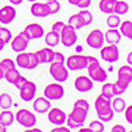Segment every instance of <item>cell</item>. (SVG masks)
Returning <instances> with one entry per match:
<instances>
[{
	"label": "cell",
	"instance_id": "obj_1",
	"mask_svg": "<svg viewBox=\"0 0 132 132\" xmlns=\"http://www.w3.org/2000/svg\"><path fill=\"white\" fill-rule=\"evenodd\" d=\"M89 112V104L87 100L85 99H79L74 102L73 110L69 113V116H67V120L65 123L68 124V126L70 129H79L81 126H83L85 121L87 119Z\"/></svg>",
	"mask_w": 132,
	"mask_h": 132
},
{
	"label": "cell",
	"instance_id": "obj_2",
	"mask_svg": "<svg viewBox=\"0 0 132 132\" xmlns=\"http://www.w3.org/2000/svg\"><path fill=\"white\" fill-rule=\"evenodd\" d=\"M132 81V67L131 65H121L118 69V79L113 83L114 94L116 96H119L126 92Z\"/></svg>",
	"mask_w": 132,
	"mask_h": 132
},
{
	"label": "cell",
	"instance_id": "obj_3",
	"mask_svg": "<svg viewBox=\"0 0 132 132\" xmlns=\"http://www.w3.org/2000/svg\"><path fill=\"white\" fill-rule=\"evenodd\" d=\"M94 106H95V111L98 113L99 120H101L102 123H108L113 119L114 111L112 110V106H111V99L105 98L104 95L100 94L95 99Z\"/></svg>",
	"mask_w": 132,
	"mask_h": 132
},
{
	"label": "cell",
	"instance_id": "obj_4",
	"mask_svg": "<svg viewBox=\"0 0 132 132\" xmlns=\"http://www.w3.org/2000/svg\"><path fill=\"white\" fill-rule=\"evenodd\" d=\"M88 70L89 79L96 82H105L107 80V71L100 65L99 61L94 56L88 55V65L86 68Z\"/></svg>",
	"mask_w": 132,
	"mask_h": 132
},
{
	"label": "cell",
	"instance_id": "obj_5",
	"mask_svg": "<svg viewBox=\"0 0 132 132\" xmlns=\"http://www.w3.org/2000/svg\"><path fill=\"white\" fill-rule=\"evenodd\" d=\"M15 64L22 69H36L39 64L35 52H18V56L15 59Z\"/></svg>",
	"mask_w": 132,
	"mask_h": 132
},
{
	"label": "cell",
	"instance_id": "obj_6",
	"mask_svg": "<svg viewBox=\"0 0 132 132\" xmlns=\"http://www.w3.org/2000/svg\"><path fill=\"white\" fill-rule=\"evenodd\" d=\"M14 120H17L19 125L24 126L26 129H30V127L36 126V123H37L36 116H35L31 111L26 110V108L19 110L18 112L14 114Z\"/></svg>",
	"mask_w": 132,
	"mask_h": 132
},
{
	"label": "cell",
	"instance_id": "obj_7",
	"mask_svg": "<svg viewBox=\"0 0 132 132\" xmlns=\"http://www.w3.org/2000/svg\"><path fill=\"white\" fill-rule=\"evenodd\" d=\"M60 42L65 48H70L77 42V34L76 30L69 24H64L63 29L60 32Z\"/></svg>",
	"mask_w": 132,
	"mask_h": 132
},
{
	"label": "cell",
	"instance_id": "obj_8",
	"mask_svg": "<svg viewBox=\"0 0 132 132\" xmlns=\"http://www.w3.org/2000/svg\"><path fill=\"white\" fill-rule=\"evenodd\" d=\"M88 65V56L83 55H70L65 59V67L68 70H83Z\"/></svg>",
	"mask_w": 132,
	"mask_h": 132
},
{
	"label": "cell",
	"instance_id": "obj_9",
	"mask_svg": "<svg viewBox=\"0 0 132 132\" xmlns=\"http://www.w3.org/2000/svg\"><path fill=\"white\" fill-rule=\"evenodd\" d=\"M49 71L52 79L60 83L67 81L68 76H69V70L64 65V63H60V62H51Z\"/></svg>",
	"mask_w": 132,
	"mask_h": 132
},
{
	"label": "cell",
	"instance_id": "obj_10",
	"mask_svg": "<svg viewBox=\"0 0 132 132\" xmlns=\"http://www.w3.org/2000/svg\"><path fill=\"white\" fill-rule=\"evenodd\" d=\"M64 96V88L61 83H49L44 88V98L48 100H60Z\"/></svg>",
	"mask_w": 132,
	"mask_h": 132
},
{
	"label": "cell",
	"instance_id": "obj_11",
	"mask_svg": "<svg viewBox=\"0 0 132 132\" xmlns=\"http://www.w3.org/2000/svg\"><path fill=\"white\" fill-rule=\"evenodd\" d=\"M36 92H37V86L36 83L32 81L26 80L22 85V87L19 88V95L22 98L23 101H32L36 98Z\"/></svg>",
	"mask_w": 132,
	"mask_h": 132
},
{
	"label": "cell",
	"instance_id": "obj_12",
	"mask_svg": "<svg viewBox=\"0 0 132 132\" xmlns=\"http://www.w3.org/2000/svg\"><path fill=\"white\" fill-rule=\"evenodd\" d=\"M86 43L89 48L92 49H101L104 46L105 43V38H104V34H102L101 30L99 29H95V30L90 31L87 36V39H86Z\"/></svg>",
	"mask_w": 132,
	"mask_h": 132
},
{
	"label": "cell",
	"instance_id": "obj_13",
	"mask_svg": "<svg viewBox=\"0 0 132 132\" xmlns=\"http://www.w3.org/2000/svg\"><path fill=\"white\" fill-rule=\"evenodd\" d=\"M100 56L105 62L114 63L119 60V49L114 44H108V45L102 46L100 49Z\"/></svg>",
	"mask_w": 132,
	"mask_h": 132
},
{
	"label": "cell",
	"instance_id": "obj_14",
	"mask_svg": "<svg viewBox=\"0 0 132 132\" xmlns=\"http://www.w3.org/2000/svg\"><path fill=\"white\" fill-rule=\"evenodd\" d=\"M48 120L56 126L63 125L65 123V120H67V113L59 107L50 108L48 111Z\"/></svg>",
	"mask_w": 132,
	"mask_h": 132
},
{
	"label": "cell",
	"instance_id": "obj_15",
	"mask_svg": "<svg viewBox=\"0 0 132 132\" xmlns=\"http://www.w3.org/2000/svg\"><path fill=\"white\" fill-rule=\"evenodd\" d=\"M25 34V36L28 37L30 40L32 39H39L44 36V29L40 24H37V23H31V24L26 25L23 31Z\"/></svg>",
	"mask_w": 132,
	"mask_h": 132
},
{
	"label": "cell",
	"instance_id": "obj_16",
	"mask_svg": "<svg viewBox=\"0 0 132 132\" xmlns=\"http://www.w3.org/2000/svg\"><path fill=\"white\" fill-rule=\"evenodd\" d=\"M29 42H30V39L25 36V34L22 31V32L17 35V36H15L14 38L12 39V42H11L12 50H13V51H15V52H23V51H25V50L28 49Z\"/></svg>",
	"mask_w": 132,
	"mask_h": 132
},
{
	"label": "cell",
	"instance_id": "obj_17",
	"mask_svg": "<svg viewBox=\"0 0 132 132\" xmlns=\"http://www.w3.org/2000/svg\"><path fill=\"white\" fill-rule=\"evenodd\" d=\"M15 15H17V11L12 5H6L0 9V24H10L14 20Z\"/></svg>",
	"mask_w": 132,
	"mask_h": 132
},
{
	"label": "cell",
	"instance_id": "obj_18",
	"mask_svg": "<svg viewBox=\"0 0 132 132\" xmlns=\"http://www.w3.org/2000/svg\"><path fill=\"white\" fill-rule=\"evenodd\" d=\"M31 14L37 18H45L51 14L50 7L46 3H35L31 5Z\"/></svg>",
	"mask_w": 132,
	"mask_h": 132
},
{
	"label": "cell",
	"instance_id": "obj_19",
	"mask_svg": "<svg viewBox=\"0 0 132 132\" xmlns=\"http://www.w3.org/2000/svg\"><path fill=\"white\" fill-rule=\"evenodd\" d=\"M74 86H75L76 90H79V92L87 93L93 88V81L90 80L88 76L81 75V76H77L76 79H75V81H74Z\"/></svg>",
	"mask_w": 132,
	"mask_h": 132
},
{
	"label": "cell",
	"instance_id": "obj_20",
	"mask_svg": "<svg viewBox=\"0 0 132 132\" xmlns=\"http://www.w3.org/2000/svg\"><path fill=\"white\" fill-rule=\"evenodd\" d=\"M54 54H55V51L51 48H43V49L35 52L39 63H51L54 61Z\"/></svg>",
	"mask_w": 132,
	"mask_h": 132
},
{
	"label": "cell",
	"instance_id": "obj_21",
	"mask_svg": "<svg viewBox=\"0 0 132 132\" xmlns=\"http://www.w3.org/2000/svg\"><path fill=\"white\" fill-rule=\"evenodd\" d=\"M32 106H34L35 112L43 114V113H46V112L50 110L51 104H50V100H48V99L44 98V96H40V98L35 99Z\"/></svg>",
	"mask_w": 132,
	"mask_h": 132
},
{
	"label": "cell",
	"instance_id": "obj_22",
	"mask_svg": "<svg viewBox=\"0 0 132 132\" xmlns=\"http://www.w3.org/2000/svg\"><path fill=\"white\" fill-rule=\"evenodd\" d=\"M104 38H105V42H107L108 44L118 45V43L121 40V35H120V32L117 29H110L104 35Z\"/></svg>",
	"mask_w": 132,
	"mask_h": 132
},
{
	"label": "cell",
	"instance_id": "obj_23",
	"mask_svg": "<svg viewBox=\"0 0 132 132\" xmlns=\"http://www.w3.org/2000/svg\"><path fill=\"white\" fill-rule=\"evenodd\" d=\"M60 43V34L55 32V31H49L45 35V44L49 48H55Z\"/></svg>",
	"mask_w": 132,
	"mask_h": 132
},
{
	"label": "cell",
	"instance_id": "obj_24",
	"mask_svg": "<svg viewBox=\"0 0 132 132\" xmlns=\"http://www.w3.org/2000/svg\"><path fill=\"white\" fill-rule=\"evenodd\" d=\"M117 0H100L99 3V9L102 13L106 14H112L113 13V9H114V4Z\"/></svg>",
	"mask_w": 132,
	"mask_h": 132
},
{
	"label": "cell",
	"instance_id": "obj_25",
	"mask_svg": "<svg viewBox=\"0 0 132 132\" xmlns=\"http://www.w3.org/2000/svg\"><path fill=\"white\" fill-rule=\"evenodd\" d=\"M14 121V114L9 110H3V112L0 113V123L4 126H11Z\"/></svg>",
	"mask_w": 132,
	"mask_h": 132
},
{
	"label": "cell",
	"instance_id": "obj_26",
	"mask_svg": "<svg viewBox=\"0 0 132 132\" xmlns=\"http://www.w3.org/2000/svg\"><path fill=\"white\" fill-rule=\"evenodd\" d=\"M129 10H130V5L126 3V1H124V0H118V1H116V4H114L113 13H116V14H118V15L126 14V13L129 12Z\"/></svg>",
	"mask_w": 132,
	"mask_h": 132
},
{
	"label": "cell",
	"instance_id": "obj_27",
	"mask_svg": "<svg viewBox=\"0 0 132 132\" xmlns=\"http://www.w3.org/2000/svg\"><path fill=\"white\" fill-rule=\"evenodd\" d=\"M120 35L125 36L127 39H132V22L131 20H125L120 23Z\"/></svg>",
	"mask_w": 132,
	"mask_h": 132
},
{
	"label": "cell",
	"instance_id": "obj_28",
	"mask_svg": "<svg viewBox=\"0 0 132 132\" xmlns=\"http://www.w3.org/2000/svg\"><path fill=\"white\" fill-rule=\"evenodd\" d=\"M111 106H112V110L117 113H121L124 112L126 107V102L123 98H114L113 100H111Z\"/></svg>",
	"mask_w": 132,
	"mask_h": 132
},
{
	"label": "cell",
	"instance_id": "obj_29",
	"mask_svg": "<svg viewBox=\"0 0 132 132\" xmlns=\"http://www.w3.org/2000/svg\"><path fill=\"white\" fill-rule=\"evenodd\" d=\"M68 24L71 25L75 30H80V29L85 28V23H83L82 18H81V15L79 13H75V14L71 15L69 20H68Z\"/></svg>",
	"mask_w": 132,
	"mask_h": 132
},
{
	"label": "cell",
	"instance_id": "obj_30",
	"mask_svg": "<svg viewBox=\"0 0 132 132\" xmlns=\"http://www.w3.org/2000/svg\"><path fill=\"white\" fill-rule=\"evenodd\" d=\"M20 76V74H19L18 69H15V68H10L5 71V75H4V79H6V81L9 83H14L15 80Z\"/></svg>",
	"mask_w": 132,
	"mask_h": 132
},
{
	"label": "cell",
	"instance_id": "obj_31",
	"mask_svg": "<svg viewBox=\"0 0 132 132\" xmlns=\"http://www.w3.org/2000/svg\"><path fill=\"white\" fill-rule=\"evenodd\" d=\"M12 98H11L9 93L0 94V107H1V110H10L12 107Z\"/></svg>",
	"mask_w": 132,
	"mask_h": 132
},
{
	"label": "cell",
	"instance_id": "obj_32",
	"mask_svg": "<svg viewBox=\"0 0 132 132\" xmlns=\"http://www.w3.org/2000/svg\"><path fill=\"white\" fill-rule=\"evenodd\" d=\"M101 95H104L105 98H108V99H112L113 96H116L113 83H111V82L104 83V86H102V88H101Z\"/></svg>",
	"mask_w": 132,
	"mask_h": 132
},
{
	"label": "cell",
	"instance_id": "obj_33",
	"mask_svg": "<svg viewBox=\"0 0 132 132\" xmlns=\"http://www.w3.org/2000/svg\"><path fill=\"white\" fill-rule=\"evenodd\" d=\"M106 23H107V26L110 29H118V26H119L120 23H121V20H120V18H119V15L118 14L112 13V14L108 15Z\"/></svg>",
	"mask_w": 132,
	"mask_h": 132
},
{
	"label": "cell",
	"instance_id": "obj_34",
	"mask_svg": "<svg viewBox=\"0 0 132 132\" xmlns=\"http://www.w3.org/2000/svg\"><path fill=\"white\" fill-rule=\"evenodd\" d=\"M79 14L81 15V18H82L83 23H85V26H88V25L92 24V22H93V15H92V13L89 12L88 10L82 9V11H80V12H79Z\"/></svg>",
	"mask_w": 132,
	"mask_h": 132
},
{
	"label": "cell",
	"instance_id": "obj_35",
	"mask_svg": "<svg viewBox=\"0 0 132 132\" xmlns=\"http://www.w3.org/2000/svg\"><path fill=\"white\" fill-rule=\"evenodd\" d=\"M88 127L93 132H104L105 131V125L101 120H92Z\"/></svg>",
	"mask_w": 132,
	"mask_h": 132
},
{
	"label": "cell",
	"instance_id": "obj_36",
	"mask_svg": "<svg viewBox=\"0 0 132 132\" xmlns=\"http://www.w3.org/2000/svg\"><path fill=\"white\" fill-rule=\"evenodd\" d=\"M0 38L4 40V43L7 44L12 39V34L7 28H0Z\"/></svg>",
	"mask_w": 132,
	"mask_h": 132
},
{
	"label": "cell",
	"instance_id": "obj_37",
	"mask_svg": "<svg viewBox=\"0 0 132 132\" xmlns=\"http://www.w3.org/2000/svg\"><path fill=\"white\" fill-rule=\"evenodd\" d=\"M68 1H69V4L80 7V9H87L92 4V0H68Z\"/></svg>",
	"mask_w": 132,
	"mask_h": 132
},
{
	"label": "cell",
	"instance_id": "obj_38",
	"mask_svg": "<svg viewBox=\"0 0 132 132\" xmlns=\"http://www.w3.org/2000/svg\"><path fill=\"white\" fill-rule=\"evenodd\" d=\"M46 4L49 5L51 14L57 13L60 11V9H61V5H60V3L57 1V0H46Z\"/></svg>",
	"mask_w": 132,
	"mask_h": 132
},
{
	"label": "cell",
	"instance_id": "obj_39",
	"mask_svg": "<svg viewBox=\"0 0 132 132\" xmlns=\"http://www.w3.org/2000/svg\"><path fill=\"white\" fill-rule=\"evenodd\" d=\"M124 112H125V119H126V121L131 125V124H132V106H127V107H125Z\"/></svg>",
	"mask_w": 132,
	"mask_h": 132
},
{
	"label": "cell",
	"instance_id": "obj_40",
	"mask_svg": "<svg viewBox=\"0 0 132 132\" xmlns=\"http://www.w3.org/2000/svg\"><path fill=\"white\" fill-rule=\"evenodd\" d=\"M52 62H60V63H64L65 62V57L62 52H56L54 54V61Z\"/></svg>",
	"mask_w": 132,
	"mask_h": 132
},
{
	"label": "cell",
	"instance_id": "obj_41",
	"mask_svg": "<svg viewBox=\"0 0 132 132\" xmlns=\"http://www.w3.org/2000/svg\"><path fill=\"white\" fill-rule=\"evenodd\" d=\"M63 26H64V23L61 22V20H59V22H56L55 24L52 25L51 30L55 31V32H57V34H60V32H61V30L63 29Z\"/></svg>",
	"mask_w": 132,
	"mask_h": 132
},
{
	"label": "cell",
	"instance_id": "obj_42",
	"mask_svg": "<svg viewBox=\"0 0 132 132\" xmlns=\"http://www.w3.org/2000/svg\"><path fill=\"white\" fill-rule=\"evenodd\" d=\"M1 63L5 65L6 70H7V69H10V68H15V63L11 59H4L3 61H1Z\"/></svg>",
	"mask_w": 132,
	"mask_h": 132
},
{
	"label": "cell",
	"instance_id": "obj_43",
	"mask_svg": "<svg viewBox=\"0 0 132 132\" xmlns=\"http://www.w3.org/2000/svg\"><path fill=\"white\" fill-rule=\"evenodd\" d=\"M25 81H26V79H25L24 76H22V75H20V76H19L18 79L15 80V82L13 83V85H14V86H15V87H17V88L19 89V88H20V87H22V85H23V83L25 82Z\"/></svg>",
	"mask_w": 132,
	"mask_h": 132
},
{
	"label": "cell",
	"instance_id": "obj_44",
	"mask_svg": "<svg viewBox=\"0 0 132 132\" xmlns=\"http://www.w3.org/2000/svg\"><path fill=\"white\" fill-rule=\"evenodd\" d=\"M111 132H126V129L124 127L123 125H120V124H117V125H114L111 130Z\"/></svg>",
	"mask_w": 132,
	"mask_h": 132
},
{
	"label": "cell",
	"instance_id": "obj_45",
	"mask_svg": "<svg viewBox=\"0 0 132 132\" xmlns=\"http://www.w3.org/2000/svg\"><path fill=\"white\" fill-rule=\"evenodd\" d=\"M55 132H70V130H69V127H67V126H56L55 129H52Z\"/></svg>",
	"mask_w": 132,
	"mask_h": 132
},
{
	"label": "cell",
	"instance_id": "obj_46",
	"mask_svg": "<svg viewBox=\"0 0 132 132\" xmlns=\"http://www.w3.org/2000/svg\"><path fill=\"white\" fill-rule=\"evenodd\" d=\"M5 71H6V68H5V65L0 62V80L1 79H4V75H5Z\"/></svg>",
	"mask_w": 132,
	"mask_h": 132
},
{
	"label": "cell",
	"instance_id": "obj_47",
	"mask_svg": "<svg viewBox=\"0 0 132 132\" xmlns=\"http://www.w3.org/2000/svg\"><path fill=\"white\" fill-rule=\"evenodd\" d=\"M24 132H43L40 129H38V127H30V129H28V130H25Z\"/></svg>",
	"mask_w": 132,
	"mask_h": 132
},
{
	"label": "cell",
	"instance_id": "obj_48",
	"mask_svg": "<svg viewBox=\"0 0 132 132\" xmlns=\"http://www.w3.org/2000/svg\"><path fill=\"white\" fill-rule=\"evenodd\" d=\"M77 132H93V131L89 129V127H82V126H81V127H79V131Z\"/></svg>",
	"mask_w": 132,
	"mask_h": 132
},
{
	"label": "cell",
	"instance_id": "obj_49",
	"mask_svg": "<svg viewBox=\"0 0 132 132\" xmlns=\"http://www.w3.org/2000/svg\"><path fill=\"white\" fill-rule=\"evenodd\" d=\"M10 3L12 5H20L23 3V0H10Z\"/></svg>",
	"mask_w": 132,
	"mask_h": 132
},
{
	"label": "cell",
	"instance_id": "obj_50",
	"mask_svg": "<svg viewBox=\"0 0 132 132\" xmlns=\"http://www.w3.org/2000/svg\"><path fill=\"white\" fill-rule=\"evenodd\" d=\"M127 64L131 65L132 64V54L129 52V55H127Z\"/></svg>",
	"mask_w": 132,
	"mask_h": 132
},
{
	"label": "cell",
	"instance_id": "obj_51",
	"mask_svg": "<svg viewBox=\"0 0 132 132\" xmlns=\"http://www.w3.org/2000/svg\"><path fill=\"white\" fill-rule=\"evenodd\" d=\"M0 132H7V127L0 123Z\"/></svg>",
	"mask_w": 132,
	"mask_h": 132
},
{
	"label": "cell",
	"instance_id": "obj_52",
	"mask_svg": "<svg viewBox=\"0 0 132 132\" xmlns=\"http://www.w3.org/2000/svg\"><path fill=\"white\" fill-rule=\"evenodd\" d=\"M4 46H5V43H4V40L0 38V51L4 49Z\"/></svg>",
	"mask_w": 132,
	"mask_h": 132
},
{
	"label": "cell",
	"instance_id": "obj_53",
	"mask_svg": "<svg viewBox=\"0 0 132 132\" xmlns=\"http://www.w3.org/2000/svg\"><path fill=\"white\" fill-rule=\"evenodd\" d=\"M76 51H77V52H80V51H81V46H80V48L77 46V48H76Z\"/></svg>",
	"mask_w": 132,
	"mask_h": 132
},
{
	"label": "cell",
	"instance_id": "obj_54",
	"mask_svg": "<svg viewBox=\"0 0 132 132\" xmlns=\"http://www.w3.org/2000/svg\"><path fill=\"white\" fill-rule=\"evenodd\" d=\"M28 1H30V3H34V1H37V0H28Z\"/></svg>",
	"mask_w": 132,
	"mask_h": 132
},
{
	"label": "cell",
	"instance_id": "obj_55",
	"mask_svg": "<svg viewBox=\"0 0 132 132\" xmlns=\"http://www.w3.org/2000/svg\"><path fill=\"white\" fill-rule=\"evenodd\" d=\"M49 132H55V131H54V130H50V131Z\"/></svg>",
	"mask_w": 132,
	"mask_h": 132
},
{
	"label": "cell",
	"instance_id": "obj_56",
	"mask_svg": "<svg viewBox=\"0 0 132 132\" xmlns=\"http://www.w3.org/2000/svg\"><path fill=\"white\" fill-rule=\"evenodd\" d=\"M129 132H132V131H129Z\"/></svg>",
	"mask_w": 132,
	"mask_h": 132
},
{
	"label": "cell",
	"instance_id": "obj_57",
	"mask_svg": "<svg viewBox=\"0 0 132 132\" xmlns=\"http://www.w3.org/2000/svg\"><path fill=\"white\" fill-rule=\"evenodd\" d=\"M0 28H1V25H0Z\"/></svg>",
	"mask_w": 132,
	"mask_h": 132
},
{
	"label": "cell",
	"instance_id": "obj_58",
	"mask_svg": "<svg viewBox=\"0 0 132 132\" xmlns=\"http://www.w3.org/2000/svg\"><path fill=\"white\" fill-rule=\"evenodd\" d=\"M45 1H46V0H45Z\"/></svg>",
	"mask_w": 132,
	"mask_h": 132
}]
</instances>
